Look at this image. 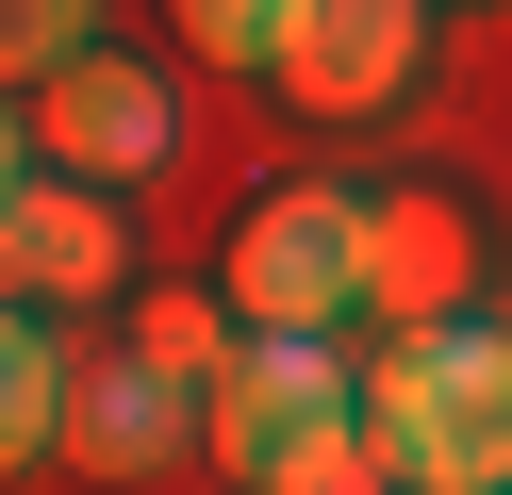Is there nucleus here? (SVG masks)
I'll return each instance as SVG.
<instances>
[{
  "instance_id": "nucleus-1",
  "label": "nucleus",
  "mask_w": 512,
  "mask_h": 495,
  "mask_svg": "<svg viewBox=\"0 0 512 495\" xmlns=\"http://www.w3.org/2000/svg\"><path fill=\"white\" fill-rule=\"evenodd\" d=\"M364 429L413 495H496L512 479V330L446 314V330H380L364 347Z\"/></svg>"
},
{
  "instance_id": "nucleus-2",
  "label": "nucleus",
  "mask_w": 512,
  "mask_h": 495,
  "mask_svg": "<svg viewBox=\"0 0 512 495\" xmlns=\"http://www.w3.org/2000/svg\"><path fill=\"white\" fill-rule=\"evenodd\" d=\"M215 281H232V314L248 330H347L364 314V198L347 182H265L232 215V248H215Z\"/></svg>"
},
{
  "instance_id": "nucleus-3",
  "label": "nucleus",
  "mask_w": 512,
  "mask_h": 495,
  "mask_svg": "<svg viewBox=\"0 0 512 495\" xmlns=\"http://www.w3.org/2000/svg\"><path fill=\"white\" fill-rule=\"evenodd\" d=\"M364 314H380V330L496 314V215H479V182H446V165L364 182Z\"/></svg>"
},
{
  "instance_id": "nucleus-4",
  "label": "nucleus",
  "mask_w": 512,
  "mask_h": 495,
  "mask_svg": "<svg viewBox=\"0 0 512 495\" xmlns=\"http://www.w3.org/2000/svg\"><path fill=\"white\" fill-rule=\"evenodd\" d=\"M331 429H364V363H347V330H248L232 380H215V413H199V446L265 495V479H298Z\"/></svg>"
},
{
  "instance_id": "nucleus-5",
  "label": "nucleus",
  "mask_w": 512,
  "mask_h": 495,
  "mask_svg": "<svg viewBox=\"0 0 512 495\" xmlns=\"http://www.w3.org/2000/svg\"><path fill=\"white\" fill-rule=\"evenodd\" d=\"M0 297L17 314H67V330L133 314V198L67 182V165H17L0 182Z\"/></svg>"
},
{
  "instance_id": "nucleus-6",
  "label": "nucleus",
  "mask_w": 512,
  "mask_h": 495,
  "mask_svg": "<svg viewBox=\"0 0 512 495\" xmlns=\"http://www.w3.org/2000/svg\"><path fill=\"white\" fill-rule=\"evenodd\" d=\"M430 17L446 0H298L281 17V50H265V99L298 132H364V116H397L413 83H430Z\"/></svg>"
},
{
  "instance_id": "nucleus-7",
  "label": "nucleus",
  "mask_w": 512,
  "mask_h": 495,
  "mask_svg": "<svg viewBox=\"0 0 512 495\" xmlns=\"http://www.w3.org/2000/svg\"><path fill=\"white\" fill-rule=\"evenodd\" d=\"M166 149H182V99H166V66H133V50H67L50 83H17V165H67V182L133 198Z\"/></svg>"
},
{
  "instance_id": "nucleus-8",
  "label": "nucleus",
  "mask_w": 512,
  "mask_h": 495,
  "mask_svg": "<svg viewBox=\"0 0 512 495\" xmlns=\"http://www.w3.org/2000/svg\"><path fill=\"white\" fill-rule=\"evenodd\" d=\"M199 413H215V396H199V380H166L133 330H83V380H67V462H100V479H149V462H182V446H199Z\"/></svg>"
},
{
  "instance_id": "nucleus-9",
  "label": "nucleus",
  "mask_w": 512,
  "mask_h": 495,
  "mask_svg": "<svg viewBox=\"0 0 512 495\" xmlns=\"http://www.w3.org/2000/svg\"><path fill=\"white\" fill-rule=\"evenodd\" d=\"M116 330H133V347L149 363H166V380H232V347H248V314H232V281H133V314H116Z\"/></svg>"
},
{
  "instance_id": "nucleus-10",
  "label": "nucleus",
  "mask_w": 512,
  "mask_h": 495,
  "mask_svg": "<svg viewBox=\"0 0 512 495\" xmlns=\"http://www.w3.org/2000/svg\"><path fill=\"white\" fill-rule=\"evenodd\" d=\"M67 380H83V330L67 314H17V330H0V446H17V462L67 446Z\"/></svg>"
},
{
  "instance_id": "nucleus-11",
  "label": "nucleus",
  "mask_w": 512,
  "mask_h": 495,
  "mask_svg": "<svg viewBox=\"0 0 512 495\" xmlns=\"http://www.w3.org/2000/svg\"><path fill=\"white\" fill-rule=\"evenodd\" d=\"M182 17V50H215V66H248V83H265V50H281V17H298V0H166Z\"/></svg>"
},
{
  "instance_id": "nucleus-12",
  "label": "nucleus",
  "mask_w": 512,
  "mask_h": 495,
  "mask_svg": "<svg viewBox=\"0 0 512 495\" xmlns=\"http://www.w3.org/2000/svg\"><path fill=\"white\" fill-rule=\"evenodd\" d=\"M0 50H17V83H50L67 50H100V0H0Z\"/></svg>"
},
{
  "instance_id": "nucleus-13",
  "label": "nucleus",
  "mask_w": 512,
  "mask_h": 495,
  "mask_svg": "<svg viewBox=\"0 0 512 495\" xmlns=\"http://www.w3.org/2000/svg\"><path fill=\"white\" fill-rule=\"evenodd\" d=\"M265 495H413V479L380 462V429H331V446H314L298 479H265Z\"/></svg>"
},
{
  "instance_id": "nucleus-14",
  "label": "nucleus",
  "mask_w": 512,
  "mask_h": 495,
  "mask_svg": "<svg viewBox=\"0 0 512 495\" xmlns=\"http://www.w3.org/2000/svg\"><path fill=\"white\" fill-rule=\"evenodd\" d=\"M496 495H512V479H496Z\"/></svg>"
}]
</instances>
